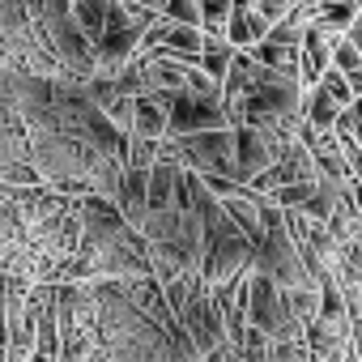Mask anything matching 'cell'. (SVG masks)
<instances>
[{
  "instance_id": "obj_1",
  "label": "cell",
  "mask_w": 362,
  "mask_h": 362,
  "mask_svg": "<svg viewBox=\"0 0 362 362\" xmlns=\"http://www.w3.org/2000/svg\"><path fill=\"white\" fill-rule=\"evenodd\" d=\"M256 273L260 277H269V281H277L281 290H311V286H324L315 273H311V264H307V256H303V247H298V239H294V230H290V218H286V209H269V230H264V239H260V247H256Z\"/></svg>"
},
{
  "instance_id": "obj_2",
  "label": "cell",
  "mask_w": 362,
  "mask_h": 362,
  "mask_svg": "<svg viewBox=\"0 0 362 362\" xmlns=\"http://www.w3.org/2000/svg\"><path fill=\"white\" fill-rule=\"evenodd\" d=\"M175 153H179V162H184L188 170H197L205 179H235V184H239V141H235V128L179 136Z\"/></svg>"
},
{
  "instance_id": "obj_3",
  "label": "cell",
  "mask_w": 362,
  "mask_h": 362,
  "mask_svg": "<svg viewBox=\"0 0 362 362\" xmlns=\"http://www.w3.org/2000/svg\"><path fill=\"white\" fill-rule=\"evenodd\" d=\"M247 320H252V328H260L273 341H307V328L298 324L286 290L260 273H252V281H247Z\"/></svg>"
},
{
  "instance_id": "obj_4",
  "label": "cell",
  "mask_w": 362,
  "mask_h": 362,
  "mask_svg": "<svg viewBox=\"0 0 362 362\" xmlns=\"http://www.w3.org/2000/svg\"><path fill=\"white\" fill-rule=\"evenodd\" d=\"M252 273H256V243L239 226H230L222 235H209L205 264H201V277H205L209 290H226V286H235Z\"/></svg>"
},
{
  "instance_id": "obj_5",
  "label": "cell",
  "mask_w": 362,
  "mask_h": 362,
  "mask_svg": "<svg viewBox=\"0 0 362 362\" xmlns=\"http://www.w3.org/2000/svg\"><path fill=\"white\" fill-rule=\"evenodd\" d=\"M170 107V136H197V132H218V128H230V115L222 103H209V98H197V94H179L166 103Z\"/></svg>"
},
{
  "instance_id": "obj_6",
  "label": "cell",
  "mask_w": 362,
  "mask_h": 362,
  "mask_svg": "<svg viewBox=\"0 0 362 362\" xmlns=\"http://www.w3.org/2000/svg\"><path fill=\"white\" fill-rule=\"evenodd\" d=\"M269 35H273V26L256 13L252 0H235V18H230L226 43H230V47H239V52H256Z\"/></svg>"
},
{
  "instance_id": "obj_7",
  "label": "cell",
  "mask_w": 362,
  "mask_h": 362,
  "mask_svg": "<svg viewBox=\"0 0 362 362\" xmlns=\"http://www.w3.org/2000/svg\"><path fill=\"white\" fill-rule=\"evenodd\" d=\"M132 136L136 141H170V107L158 94H141L136 98V115H132Z\"/></svg>"
},
{
  "instance_id": "obj_8",
  "label": "cell",
  "mask_w": 362,
  "mask_h": 362,
  "mask_svg": "<svg viewBox=\"0 0 362 362\" xmlns=\"http://www.w3.org/2000/svg\"><path fill=\"white\" fill-rule=\"evenodd\" d=\"M341 115H345V107L324 90V86H311L307 90V107H303V119L315 128V132H337V124H341Z\"/></svg>"
},
{
  "instance_id": "obj_9",
  "label": "cell",
  "mask_w": 362,
  "mask_h": 362,
  "mask_svg": "<svg viewBox=\"0 0 362 362\" xmlns=\"http://www.w3.org/2000/svg\"><path fill=\"white\" fill-rule=\"evenodd\" d=\"M235 60H239V47H230L226 39H209V47H205V56H201V69H205L214 81H222V86H226V77H230Z\"/></svg>"
},
{
  "instance_id": "obj_10",
  "label": "cell",
  "mask_w": 362,
  "mask_h": 362,
  "mask_svg": "<svg viewBox=\"0 0 362 362\" xmlns=\"http://www.w3.org/2000/svg\"><path fill=\"white\" fill-rule=\"evenodd\" d=\"M332 69H337V73H345V77L362 73V52L354 47V39H349V35L337 43V52H332Z\"/></svg>"
},
{
  "instance_id": "obj_11",
  "label": "cell",
  "mask_w": 362,
  "mask_h": 362,
  "mask_svg": "<svg viewBox=\"0 0 362 362\" xmlns=\"http://www.w3.org/2000/svg\"><path fill=\"white\" fill-rule=\"evenodd\" d=\"M162 18H170L175 26H201V0H170V9Z\"/></svg>"
},
{
  "instance_id": "obj_12",
  "label": "cell",
  "mask_w": 362,
  "mask_h": 362,
  "mask_svg": "<svg viewBox=\"0 0 362 362\" xmlns=\"http://www.w3.org/2000/svg\"><path fill=\"white\" fill-rule=\"evenodd\" d=\"M136 5H145L149 13H158V18H162V13L170 9V0H136Z\"/></svg>"
},
{
  "instance_id": "obj_13",
  "label": "cell",
  "mask_w": 362,
  "mask_h": 362,
  "mask_svg": "<svg viewBox=\"0 0 362 362\" xmlns=\"http://www.w3.org/2000/svg\"><path fill=\"white\" fill-rule=\"evenodd\" d=\"M349 39H354V47H358V52H362V18H358V22H354V30H349Z\"/></svg>"
},
{
  "instance_id": "obj_14",
  "label": "cell",
  "mask_w": 362,
  "mask_h": 362,
  "mask_svg": "<svg viewBox=\"0 0 362 362\" xmlns=\"http://www.w3.org/2000/svg\"><path fill=\"white\" fill-rule=\"evenodd\" d=\"M354 358L362 362V328H358V337H354Z\"/></svg>"
}]
</instances>
